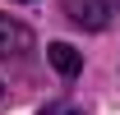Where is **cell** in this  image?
Listing matches in <instances>:
<instances>
[{
  "label": "cell",
  "instance_id": "obj_1",
  "mask_svg": "<svg viewBox=\"0 0 120 115\" xmlns=\"http://www.w3.org/2000/svg\"><path fill=\"white\" fill-rule=\"evenodd\" d=\"M65 14L74 18L79 28L102 32L106 23H111V14H116V0H65Z\"/></svg>",
  "mask_w": 120,
  "mask_h": 115
},
{
  "label": "cell",
  "instance_id": "obj_2",
  "mask_svg": "<svg viewBox=\"0 0 120 115\" xmlns=\"http://www.w3.org/2000/svg\"><path fill=\"white\" fill-rule=\"evenodd\" d=\"M28 51H32V28L9 18V14H0V60H19Z\"/></svg>",
  "mask_w": 120,
  "mask_h": 115
},
{
  "label": "cell",
  "instance_id": "obj_3",
  "mask_svg": "<svg viewBox=\"0 0 120 115\" xmlns=\"http://www.w3.org/2000/svg\"><path fill=\"white\" fill-rule=\"evenodd\" d=\"M46 55H51V65H56V74H65V78H74V74L83 69V55H79L69 42H51Z\"/></svg>",
  "mask_w": 120,
  "mask_h": 115
},
{
  "label": "cell",
  "instance_id": "obj_4",
  "mask_svg": "<svg viewBox=\"0 0 120 115\" xmlns=\"http://www.w3.org/2000/svg\"><path fill=\"white\" fill-rule=\"evenodd\" d=\"M42 115H83V111H79V106H69V101H46Z\"/></svg>",
  "mask_w": 120,
  "mask_h": 115
},
{
  "label": "cell",
  "instance_id": "obj_5",
  "mask_svg": "<svg viewBox=\"0 0 120 115\" xmlns=\"http://www.w3.org/2000/svg\"><path fill=\"white\" fill-rule=\"evenodd\" d=\"M0 97H5V87H0Z\"/></svg>",
  "mask_w": 120,
  "mask_h": 115
}]
</instances>
